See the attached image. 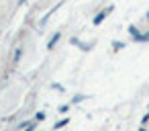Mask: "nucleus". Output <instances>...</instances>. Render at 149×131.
I'll use <instances>...</instances> for the list:
<instances>
[{"label":"nucleus","mask_w":149,"mask_h":131,"mask_svg":"<svg viewBox=\"0 0 149 131\" xmlns=\"http://www.w3.org/2000/svg\"><path fill=\"white\" fill-rule=\"evenodd\" d=\"M112 11H114V6H112V4H110V6H106V8H104L102 13H98V15H96V17L92 19V23H94V25H100V23H102V21H104V19H106V17H108V15H110Z\"/></svg>","instance_id":"obj_1"},{"label":"nucleus","mask_w":149,"mask_h":131,"mask_svg":"<svg viewBox=\"0 0 149 131\" xmlns=\"http://www.w3.org/2000/svg\"><path fill=\"white\" fill-rule=\"evenodd\" d=\"M129 33H131V37L135 39V41H149V37H145V35H141V31L135 27V25H131L129 27Z\"/></svg>","instance_id":"obj_2"},{"label":"nucleus","mask_w":149,"mask_h":131,"mask_svg":"<svg viewBox=\"0 0 149 131\" xmlns=\"http://www.w3.org/2000/svg\"><path fill=\"white\" fill-rule=\"evenodd\" d=\"M59 39H61V33H53V37H51V39H49V43H47V49L51 51V49L57 45V41H59Z\"/></svg>","instance_id":"obj_3"},{"label":"nucleus","mask_w":149,"mask_h":131,"mask_svg":"<svg viewBox=\"0 0 149 131\" xmlns=\"http://www.w3.org/2000/svg\"><path fill=\"white\" fill-rule=\"evenodd\" d=\"M78 47H80L82 51H90V49L94 47V41H78Z\"/></svg>","instance_id":"obj_4"},{"label":"nucleus","mask_w":149,"mask_h":131,"mask_svg":"<svg viewBox=\"0 0 149 131\" xmlns=\"http://www.w3.org/2000/svg\"><path fill=\"white\" fill-rule=\"evenodd\" d=\"M68 123H70V119H68V117H65V119H59V121H57V123L53 125V131H57V129H61V127H65Z\"/></svg>","instance_id":"obj_5"},{"label":"nucleus","mask_w":149,"mask_h":131,"mask_svg":"<svg viewBox=\"0 0 149 131\" xmlns=\"http://www.w3.org/2000/svg\"><path fill=\"white\" fill-rule=\"evenodd\" d=\"M123 47H125L123 41H112V49H114V51H118V49H123Z\"/></svg>","instance_id":"obj_6"},{"label":"nucleus","mask_w":149,"mask_h":131,"mask_svg":"<svg viewBox=\"0 0 149 131\" xmlns=\"http://www.w3.org/2000/svg\"><path fill=\"white\" fill-rule=\"evenodd\" d=\"M84 98H86V96H84V94H76V96H74V100H72V102H82V100H84Z\"/></svg>","instance_id":"obj_7"},{"label":"nucleus","mask_w":149,"mask_h":131,"mask_svg":"<svg viewBox=\"0 0 149 131\" xmlns=\"http://www.w3.org/2000/svg\"><path fill=\"white\" fill-rule=\"evenodd\" d=\"M45 119V113L41 111V113H37V117H35V121H43Z\"/></svg>","instance_id":"obj_8"},{"label":"nucleus","mask_w":149,"mask_h":131,"mask_svg":"<svg viewBox=\"0 0 149 131\" xmlns=\"http://www.w3.org/2000/svg\"><path fill=\"white\" fill-rule=\"evenodd\" d=\"M21 53H23L21 49H17V51H15V62H19V60H21Z\"/></svg>","instance_id":"obj_9"},{"label":"nucleus","mask_w":149,"mask_h":131,"mask_svg":"<svg viewBox=\"0 0 149 131\" xmlns=\"http://www.w3.org/2000/svg\"><path fill=\"white\" fill-rule=\"evenodd\" d=\"M68 109H70V104H61L59 106V113H68Z\"/></svg>","instance_id":"obj_10"},{"label":"nucleus","mask_w":149,"mask_h":131,"mask_svg":"<svg viewBox=\"0 0 149 131\" xmlns=\"http://www.w3.org/2000/svg\"><path fill=\"white\" fill-rule=\"evenodd\" d=\"M29 125H31V121H25V123H21L17 129H25V127H29Z\"/></svg>","instance_id":"obj_11"},{"label":"nucleus","mask_w":149,"mask_h":131,"mask_svg":"<svg viewBox=\"0 0 149 131\" xmlns=\"http://www.w3.org/2000/svg\"><path fill=\"white\" fill-rule=\"evenodd\" d=\"M51 88L53 90H63V86H59V84H51Z\"/></svg>","instance_id":"obj_12"},{"label":"nucleus","mask_w":149,"mask_h":131,"mask_svg":"<svg viewBox=\"0 0 149 131\" xmlns=\"http://www.w3.org/2000/svg\"><path fill=\"white\" fill-rule=\"evenodd\" d=\"M25 131H33V123H31L29 127H25Z\"/></svg>","instance_id":"obj_13"},{"label":"nucleus","mask_w":149,"mask_h":131,"mask_svg":"<svg viewBox=\"0 0 149 131\" xmlns=\"http://www.w3.org/2000/svg\"><path fill=\"white\" fill-rule=\"evenodd\" d=\"M25 2H27V0H19V4H25Z\"/></svg>","instance_id":"obj_14"},{"label":"nucleus","mask_w":149,"mask_h":131,"mask_svg":"<svg viewBox=\"0 0 149 131\" xmlns=\"http://www.w3.org/2000/svg\"><path fill=\"white\" fill-rule=\"evenodd\" d=\"M139 131H147V129H145V127H141V129H139Z\"/></svg>","instance_id":"obj_15"},{"label":"nucleus","mask_w":149,"mask_h":131,"mask_svg":"<svg viewBox=\"0 0 149 131\" xmlns=\"http://www.w3.org/2000/svg\"><path fill=\"white\" fill-rule=\"evenodd\" d=\"M147 21H149V13H147Z\"/></svg>","instance_id":"obj_16"}]
</instances>
